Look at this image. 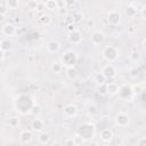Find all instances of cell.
Segmentation results:
<instances>
[{
	"label": "cell",
	"mask_w": 146,
	"mask_h": 146,
	"mask_svg": "<svg viewBox=\"0 0 146 146\" xmlns=\"http://www.w3.org/2000/svg\"><path fill=\"white\" fill-rule=\"evenodd\" d=\"M88 112L91 113V114H95V113H96V107H95V106H90L89 110H88Z\"/></svg>",
	"instance_id": "obj_42"
},
{
	"label": "cell",
	"mask_w": 146,
	"mask_h": 146,
	"mask_svg": "<svg viewBox=\"0 0 146 146\" xmlns=\"http://www.w3.org/2000/svg\"><path fill=\"white\" fill-rule=\"evenodd\" d=\"M62 62L67 67H74V65L78 62V55H76V52H74L72 50L66 51L63 55V57H62Z\"/></svg>",
	"instance_id": "obj_4"
},
{
	"label": "cell",
	"mask_w": 146,
	"mask_h": 146,
	"mask_svg": "<svg viewBox=\"0 0 146 146\" xmlns=\"http://www.w3.org/2000/svg\"><path fill=\"white\" fill-rule=\"evenodd\" d=\"M6 3L9 9H16L18 7V0H6Z\"/></svg>",
	"instance_id": "obj_26"
},
{
	"label": "cell",
	"mask_w": 146,
	"mask_h": 146,
	"mask_svg": "<svg viewBox=\"0 0 146 146\" xmlns=\"http://www.w3.org/2000/svg\"><path fill=\"white\" fill-rule=\"evenodd\" d=\"M104 40H105V34L103 32H100V31L94 32L91 34V36H90V41H91V43L94 46H98V44L103 43Z\"/></svg>",
	"instance_id": "obj_10"
},
{
	"label": "cell",
	"mask_w": 146,
	"mask_h": 146,
	"mask_svg": "<svg viewBox=\"0 0 146 146\" xmlns=\"http://www.w3.org/2000/svg\"><path fill=\"white\" fill-rule=\"evenodd\" d=\"M130 58H131L133 62H137V60L140 58V55H139V52L136 50V51H133V52L130 54Z\"/></svg>",
	"instance_id": "obj_33"
},
{
	"label": "cell",
	"mask_w": 146,
	"mask_h": 146,
	"mask_svg": "<svg viewBox=\"0 0 146 146\" xmlns=\"http://www.w3.org/2000/svg\"><path fill=\"white\" fill-rule=\"evenodd\" d=\"M68 41L72 44H79L82 41V34H81V32L78 31V30H74V31L70 32L68 33Z\"/></svg>",
	"instance_id": "obj_9"
},
{
	"label": "cell",
	"mask_w": 146,
	"mask_h": 146,
	"mask_svg": "<svg viewBox=\"0 0 146 146\" xmlns=\"http://www.w3.org/2000/svg\"><path fill=\"white\" fill-rule=\"evenodd\" d=\"M82 18H83L82 13L75 11V13H73V15H72V21H73L74 23H79V22H81V21H82Z\"/></svg>",
	"instance_id": "obj_24"
},
{
	"label": "cell",
	"mask_w": 146,
	"mask_h": 146,
	"mask_svg": "<svg viewBox=\"0 0 146 146\" xmlns=\"http://www.w3.org/2000/svg\"><path fill=\"white\" fill-rule=\"evenodd\" d=\"M98 91H99V94H102V95H105L106 92H107V89H106V84L104 83V84H100L99 86V88H98Z\"/></svg>",
	"instance_id": "obj_34"
},
{
	"label": "cell",
	"mask_w": 146,
	"mask_h": 146,
	"mask_svg": "<svg viewBox=\"0 0 146 146\" xmlns=\"http://www.w3.org/2000/svg\"><path fill=\"white\" fill-rule=\"evenodd\" d=\"M132 92H133V91H132V87L127 86V84L121 86V87L119 88V91H117L120 98H122V99H128V98H130V96L132 95Z\"/></svg>",
	"instance_id": "obj_6"
},
{
	"label": "cell",
	"mask_w": 146,
	"mask_h": 146,
	"mask_svg": "<svg viewBox=\"0 0 146 146\" xmlns=\"http://www.w3.org/2000/svg\"><path fill=\"white\" fill-rule=\"evenodd\" d=\"M114 122L117 127L124 128L129 124V116L125 113H119V114H116V116L114 119Z\"/></svg>",
	"instance_id": "obj_5"
},
{
	"label": "cell",
	"mask_w": 146,
	"mask_h": 146,
	"mask_svg": "<svg viewBox=\"0 0 146 146\" xmlns=\"http://www.w3.org/2000/svg\"><path fill=\"white\" fill-rule=\"evenodd\" d=\"M138 144H139V145H145V144H146V139H140V140L138 141Z\"/></svg>",
	"instance_id": "obj_44"
},
{
	"label": "cell",
	"mask_w": 146,
	"mask_h": 146,
	"mask_svg": "<svg viewBox=\"0 0 146 146\" xmlns=\"http://www.w3.org/2000/svg\"><path fill=\"white\" fill-rule=\"evenodd\" d=\"M1 31H2V34L6 35V36H13L14 34L17 33L16 27H15L13 24H10V23H6V24H3Z\"/></svg>",
	"instance_id": "obj_11"
},
{
	"label": "cell",
	"mask_w": 146,
	"mask_h": 146,
	"mask_svg": "<svg viewBox=\"0 0 146 146\" xmlns=\"http://www.w3.org/2000/svg\"><path fill=\"white\" fill-rule=\"evenodd\" d=\"M32 132L30 130H22L21 133H19V139L23 144H27L32 140Z\"/></svg>",
	"instance_id": "obj_15"
},
{
	"label": "cell",
	"mask_w": 146,
	"mask_h": 146,
	"mask_svg": "<svg viewBox=\"0 0 146 146\" xmlns=\"http://www.w3.org/2000/svg\"><path fill=\"white\" fill-rule=\"evenodd\" d=\"M132 91H133L135 94H140V92H141L140 86H139V84H138V86H133V87H132Z\"/></svg>",
	"instance_id": "obj_35"
},
{
	"label": "cell",
	"mask_w": 146,
	"mask_h": 146,
	"mask_svg": "<svg viewBox=\"0 0 146 146\" xmlns=\"http://www.w3.org/2000/svg\"><path fill=\"white\" fill-rule=\"evenodd\" d=\"M106 80H107L106 76H105L102 72H100V73H97V74L95 75V81H96L97 84H99V86H100V84H104V83L106 82Z\"/></svg>",
	"instance_id": "obj_22"
},
{
	"label": "cell",
	"mask_w": 146,
	"mask_h": 146,
	"mask_svg": "<svg viewBox=\"0 0 146 146\" xmlns=\"http://www.w3.org/2000/svg\"><path fill=\"white\" fill-rule=\"evenodd\" d=\"M38 1H35V0H30L29 2H27V7H29V9H31V10H36V7H38Z\"/></svg>",
	"instance_id": "obj_30"
},
{
	"label": "cell",
	"mask_w": 146,
	"mask_h": 146,
	"mask_svg": "<svg viewBox=\"0 0 146 146\" xmlns=\"http://www.w3.org/2000/svg\"><path fill=\"white\" fill-rule=\"evenodd\" d=\"M102 73L106 76V79H107V80H110V79L115 78V75H116V68H115V66H114V65L108 64V65L104 66V68L102 70Z\"/></svg>",
	"instance_id": "obj_8"
},
{
	"label": "cell",
	"mask_w": 146,
	"mask_h": 146,
	"mask_svg": "<svg viewBox=\"0 0 146 146\" xmlns=\"http://www.w3.org/2000/svg\"><path fill=\"white\" fill-rule=\"evenodd\" d=\"M10 48H11V42L8 39H2L1 42H0V49L2 51H6L7 52V51L10 50Z\"/></svg>",
	"instance_id": "obj_20"
},
{
	"label": "cell",
	"mask_w": 146,
	"mask_h": 146,
	"mask_svg": "<svg viewBox=\"0 0 146 146\" xmlns=\"http://www.w3.org/2000/svg\"><path fill=\"white\" fill-rule=\"evenodd\" d=\"M0 9H1V19H3V17H5V15H6V13H7V9H9V8H8V6H7V3L2 1V3H1V6H0Z\"/></svg>",
	"instance_id": "obj_31"
},
{
	"label": "cell",
	"mask_w": 146,
	"mask_h": 146,
	"mask_svg": "<svg viewBox=\"0 0 146 146\" xmlns=\"http://www.w3.org/2000/svg\"><path fill=\"white\" fill-rule=\"evenodd\" d=\"M78 133L82 136L84 139L94 138L95 136V125L91 123H82L78 128Z\"/></svg>",
	"instance_id": "obj_2"
},
{
	"label": "cell",
	"mask_w": 146,
	"mask_h": 146,
	"mask_svg": "<svg viewBox=\"0 0 146 146\" xmlns=\"http://www.w3.org/2000/svg\"><path fill=\"white\" fill-rule=\"evenodd\" d=\"M40 22L43 24V25H49L51 23V17L49 15H42L41 18H40Z\"/></svg>",
	"instance_id": "obj_28"
},
{
	"label": "cell",
	"mask_w": 146,
	"mask_h": 146,
	"mask_svg": "<svg viewBox=\"0 0 146 146\" xmlns=\"http://www.w3.org/2000/svg\"><path fill=\"white\" fill-rule=\"evenodd\" d=\"M141 13H143V16L146 18V6H144V7H143V9H141Z\"/></svg>",
	"instance_id": "obj_43"
},
{
	"label": "cell",
	"mask_w": 146,
	"mask_h": 146,
	"mask_svg": "<svg viewBox=\"0 0 146 146\" xmlns=\"http://www.w3.org/2000/svg\"><path fill=\"white\" fill-rule=\"evenodd\" d=\"M50 138L51 137H50V135L48 132H40V135L38 137V140H39V143L41 145H47V144L50 143Z\"/></svg>",
	"instance_id": "obj_18"
},
{
	"label": "cell",
	"mask_w": 146,
	"mask_h": 146,
	"mask_svg": "<svg viewBox=\"0 0 146 146\" xmlns=\"http://www.w3.org/2000/svg\"><path fill=\"white\" fill-rule=\"evenodd\" d=\"M57 13L59 16H65L67 14V7H59L57 9Z\"/></svg>",
	"instance_id": "obj_32"
},
{
	"label": "cell",
	"mask_w": 146,
	"mask_h": 146,
	"mask_svg": "<svg viewBox=\"0 0 146 146\" xmlns=\"http://www.w3.org/2000/svg\"><path fill=\"white\" fill-rule=\"evenodd\" d=\"M143 44H144V47L146 48V39H144V41H143Z\"/></svg>",
	"instance_id": "obj_46"
},
{
	"label": "cell",
	"mask_w": 146,
	"mask_h": 146,
	"mask_svg": "<svg viewBox=\"0 0 146 146\" xmlns=\"http://www.w3.org/2000/svg\"><path fill=\"white\" fill-rule=\"evenodd\" d=\"M99 137H100V139L103 141H111L113 139V131L111 129H108V128H105V129H103L100 131Z\"/></svg>",
	"instance_id": "obj_14"
},
{
	"label": "cell",
	"mask_w": 146,
	"mask_h": 146,
	"mask_svg": "<svg viewBox=\"0 0 146 146\" xmlns=\"http://www.w3.org/2000/svg\"><path fill=\"white\" fill-rule=\"evenodd\" d=\"M73 140H74V144H75V145H82V144L86 143V141H84V138H83L82 136H80L78 132H76V135L73 137Z\"/></svg>",
	"instance_id": "obj_25"
},
{
	"label": "cell",
	"mask_w": 146,
	"mask_h": 146,
	"mask_svg": "<svg viewBox=\"0 0 146 146\" xmlns=\"http://www.w3.org/2000/svg\"><path fill=\"white\" fill-rule=\"evenodd\" d=\"M63 112H64V115L66 117H74L76 115V113H78V107L75 105H73V104H70V105H66L64 107Z\"/></svg>",
	"instance_id": "obj_13"
},
{
	"label": "cell",
	"mask_w": 146,
	"mask_h": 146,
	"mask_svg": "<svg viewBox=\"0 0 146 146\" xmlns=\"http://www.w3.org/2000/svg\"><path fill=\"white\" fill-rule=\"evenodd\" d=\"M64 2H65V7H70V6L74 5L75 0H64Z\"/></svg>",
	"instance_id": "obj_38"
},
{
	"label": "cell",
	"mask_w": 146,
	"mask_h": 146,
	"mask_svg": "<svg viewBox=\"0 0 146 146\" xmlns=\"http://www.w3.org/2000/svg\"><path fill=\"white\" fill-rule=\"evenodd\" d=\"M136 14H137V9H136L132 5H130V6H128V7L125 8V15H127L128 17L132 18V17L136 16Z\"/></svg>",
	"instance_id": "obj_21"
},
{
	"label": "cell",
	"mask_w": 146,
	"mask_h": 146,
	"mask_svg": "<svg viewBox=\"0 0 146 146\" xmlns=\"http://www.w3.org/2000/svg\"><path fill=\"white\" fill-rule=\"evenodd\" d=\"M8 124L10 125V127H13V128H15V127H17L18 124H19V119L18 117H10L9 120H8Z\"/></svg>",
	"instance_id": "obj_29"
},
{
	"label": "cell",
	"mask_w": 146,
	"mask_h": 146,
	"mask_svg": "<svg viewBox=\"0 0 146 146\" xmlns=\"http://www.w3.org/2000/svg\"><path fill=\"white\" fill-rule=\"evenodd\" d=\"M103 57L107 62H114L119 57V50L114 46H106L103 50Z\"/></svg>",
	"instance_id": "obj_3"
},
{
	"label": "cell",
	"mask_w": 146,
	"mask_h": 146,
	"mask_svg": "<svg viewBox=\"0 0 146 146\" xmlns=\"http://www.w3.org/2000/svg\"><path fill=\"white\" fill-rule=\"evenodd\" d=\"M50 68H51V71H52L54 73H59V72L62 71V65H60L59 63L55 62V63H52V64H51Z\"/></svg>",
	"instance_id": "obj_27"
},
{
	"label": "cell",
	"mask_w": 146,
	"mask_h": 146,
	"mask_svg": "<svg viewBox=\"0 0 146 146\" xmlns=\"http://www.w3.org/2000/svg\"><path fill=\"white\" fill-rule=\"evenodd\" d=\"M46 8H47V9H49V10L58 9L57 1H56V0H48V1L46 2Z\"/></svg>",
	"instance_id": "obj_23"
},
{
	"label": "cell",
	"mask_w": 146,
	"mask_h": 146,
	"mask_svg": "<svg viewBox=\"0 0 146 146\" xmlns=\"http://www.w3.org/2000/svg\"><path fill=\"white\" fill-rule=\"evenodd\" d=\"M31 113H33V114H39V113H40V107H39V106H33Z\"/></svg>",
	"instance_id": "obj_37"
},
{
	"label": "cell",
	"mask_w": 146,
	"mask_h": 146,
	"mask_svg": "<svg viewBox=\"0 0 146 146\" xmlns=\"http://www.w3.org/2000/svg\"><path fill=\"white\" fill-rule=\"evenodd\" d=\"M33 106H34L33 105V100L27 95H19L14 100V107L21 114L30 113L32 111V107Z\"/></svg>",
	"instance_id": "obj_1"
},
{
	"label": "cell",
	"mask_w": 146,
	"mask_h": 146,
	"mask_svg": "<svg viewBox=\"0 0 146 146\" xmlns=\"http://www.w3.org/2000/svg\"><path fill=\"white\" fill-rule=\"evenodd\" d=\"M64 144H65V145H75V144H74V140H73V137L66 139V140L64 141Z\"/></svg>",
	"instance_id": "obj_40"
},
{
	"label": "cell",
	"mask_w": 146,
	"mask_h": 146,
	"mask_svg": "<svg viewBox=\"0 0 146 146\" xmlns=\"http://www.w3.org/2000/svg\"><path fill=\"white\" fill-rule=\"evenodd\" d=\"M129 72H130V75H131L132 78H135V76L138 74V70H137V68H130Z\"/></svg>",
	"instance_id": "obj_36"
},
{
	"label": "cell",
	"mask_w": 146,
	"mask_h": 146,
	"mask_svg": "<svg viewBox=\"0 0 146 146\" xmlns=\"http://www.w3.org/2000/svg\"><path fill=\"white\" fill-rule=\"evenodd\" d=\"M47 1H48V0H41V2H43V3H46Z\"/></svg>",
	"instance_id": "obj_47"
},
{
	"label": "cell",
	"mask_w": 146,
	"mask_h": 146,
	"mask_svg": "<svg viewBox=\"0 0 146 146\" xmlns=\"http://www.w3.org/2000/svg\"><path fill=\"white\" fill-rule=\"evenodd\" d=\"M29 62H33V57H32V56L29 57Z\"/></svg>",
	"instance_id": "obj_45"
},
{
	"label": "cell",
	"mask_w": 146,
	"mask_h": 146,
	"mask_svg": "<svg viewBox=\"0 0 146 146\" xmlns=\"http://www.w3.org/2000/svg\"><path fill=\"white\" fill-rule=\"evenodd\" d=\"M78 76H79V73H78V71L74 67H67V70H66V78L68 80H72V81L76 80Z\"/></svg>",
	"instance_id": "obj_17"
},
{
	"label": "cell",
	"mask_w": 146,
	"mask_h": 146,
	"mask_svg": "<svg viewBox=\"0 0 146 146\" xmlns=\"http://www.w3.org/2000/svg\"><path fill=\"white\" fill-rule=\"evenodd\" d=\"M43 8H46V3H43V2H40V3H38V7H36V10H39V11H41V10H43Z\"/></svg>",
	"instance_id": "obj_39"
},
{
	"label": "cell",
	"mask_w": 146,
	"mask_h": 146,
	"mask_svg": "<svg viewBox=\"0 0 146 146\" xmlns=\"http://www.w3.org/2000/svg\"><path fill=\"white\" fill-rule=\"evenodd\" d=\"M107 21H108V24L113 25V26H117L121 22V15L115 11V10H112L108 13V17H107Z\"/></svg>",
	"instance_id": "obj_7"
},
{
	"label": "cell",
	"mask_w": 146,
	"mask_h": 146,
	"mask_svg": "<svg viewBox=\"0 0 146 146\" xmlns=\"http://www.w3.org/2000/svg\"><path fill=\"white\" fill-rule=\"evenodd\" d=\"M47 49H48L49 52L55 54V52H57V51L60 49V44H59V42L52 40V41H49V42H48V44H47Z\"/></svg>",
	"instance_id": "obj_16"
},
{
	"label": "cell",
	"mask_w": 146,
	"mask_h": 146,
	"mask_svg": "<svg viewBox=\"0 0 146 146\" xmlns=\"http://www.w3.org/2000/svg\"><path fill=\"white\" fill-rule=\"evenodd\" d=\"M31 128H32V130L34 132H42L43 129H44V123H43V121L41 119L35 117L31 122Z\"/></svg>",
	"instance_id": "obj_12"
},
{
	"label": "cell",
	"mask_w": 146,
	"mask_h": 146,
	"mask_svg": "<svg viewBox=\"0 0 146 146\" xmlns=\"http://www.w3.org/2000/svg\"><path fill=\"white\" fill-rule=\"evenodd\" d=\"M87 26H88V27H94V26H95V22H94L92 19H89V21L87 22Z\"/></svg>",
	"instance_id": "obj_41"
},
{
	"label": "cell",
	"mask_w": 146,
	"mask_h": 146,
	"mask_svg": "<svg viewBox=\"0 0 146 146\" xmlns=\"http://www.w3.org/2000/svg\"><path fill=\"white\" fill-rule=\"evenodd\" d=\"M119 86L115 83V82H108L106 84V89H107V92L111 94V95H114V94H117L119 91Z\"/></svg>",
	"instance_id": "obj_19"
}]
</instances>
